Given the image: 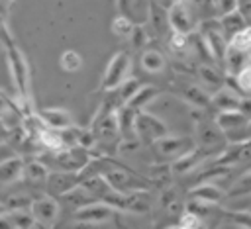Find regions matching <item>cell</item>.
Segmentation results:
<instances>
[{
    "mask_svg": "<svg viewBox=\"0 0 251 229\" xmlns=\"http://www.w3.org/2000/svg\"><path fill=\"white\" fill-rule=\"evenodd\" d=\"M247 117H251V96H247V98H243L241 100V108H239Z\"/></svg>",
    "mask_w": 251,
    "mask_h": 229,
    "instance_id": "40",
    "label": "cell"
},
{
    "mask_svg": "<svg viewBox=\"0 0 251 229\" xmlns=\"http://www.w3.org/2000/svg\"><path fill=\"white\" fill-rule=\"evenodd\" d=\"M212 4L216 8L218 18L224 16V14H229V12L237 10V0H212Z\"/></svg>",
    "mask_w": 251,
    "mask_h": 229,
    "instance_id": "35",
    "label": "cell"
},
{
    "mask_svg": "<svg viewBox=\"0 0 251 229\" xmlns=\"http://www.w3.org/2000/svg\"><path fill=\"white\" fill-rule=\"evenodd\" d=\"M139 61H141V67L147 72H161L165 69V57L157 49H145L141 53V59Z\"/></svg>",
    "mask_w": 251,
    "mask_h": 229,
    "instance_id": "23",
    "label": "cell"
},
{
    "mask_svg": "<svg viewBox=\"0 0 251 229\" xmlns=\"http://www.w3.org/2000/svg\"><path fill=\"white\" fill-rule=\"evenodd\" d=\"M169 25L173 31H182V33H192L194 22L190 18V12L186 4H173L169 8Z\"/></svg>",
    "mask_w": 251,
    "mask_h": 229,
    "instance_id": "12",
    "label": "cell"
},
{
    "mask_svg": "<svg viewBox=\"0 0 251 229\" xmlns=\"http://www.w3.org/2000/svg\"><path fill=\"white\" fill-rule=\"evenodd\" d=\"M157 94H159V90H157L155 86H141V88L133 94V98H131L129 102H126V104H129V106L135 108V110H145V106L151 104V102L157 98Z\"/></svg>",
    "mask_w": 251,
    "mask_h": 229,
    "instance_id": "26",
    "label": "cell"
},
{
    "mask_svg": "<svg viewBox=\"0 0 251 229\" xmlns=\"http://www.w3.org/2000/svg\"><path fill=\"white\" fill-rule=\"evenodd\" d=\"M251 194V166L229 186V190L226 192V200L227 198H239V196H249Z\"/></svg>",
    "mask_w": 251,
    "mask_h": 229,
    "instance_id": "25",
    "label": "cell"
},
{
    "mask_svg": "<svg viewBox=\"0 0 251 229\" xmlns=\"http://www.w3.org/2000/svg\"><path fill=\"white\" fill-rule=\"evenodd\" d=\"M4 2H6L8 6H12V2H14V0H4Z\"/></svg>",
    "mask_w": 251,
    "mask_h": 229,
    "instance_id": "45",
    "label": "cell"
},
{
    "mask_svg": "<svg viewBox=\"0 0 251 229\" xmlns=\"http://www.w3.org/2000/svg\"><path fill=\"white\" fill-rule=\"evenodd\" d=\"M6 211H8V207H6V204H0V215H2V213H6Z\"/></svg>",
    "mask_w": 251,
    "mask_h": 229,
    "instance_id": "43",
    "label": "cell"
},
{
    "mask_svg": "<svg viewBox=\"0 0 251 229\" xmlns=\"http://www.w3.org/2000/svg\"><path fill=\"white\" fill-rule=\"evenodd\" d=\"M198 74H200V80H202L206 86H210L214 92L224 86V74L220 72V69H218L216 65L202 63L200 69H198Z\"/></svg>",
    "mask_w": 251,
    "mask_h": 229,
    "instance_id": "21",
    "label": "cell"
},
{
    "mask_svg": "<svg viewBox=\"0 0 251 229\" xmlns=\"http://www.w3.org/2000/svg\"><path fill=\"white\" fill-rule=\"evenodd\" d=\"M8 217L12 221V227L16 229H29L37 225V219L31 209H8Z\"/></svg>",
    "mask_w": 251,
    "mask_h": 229,
    "instance_id": "24",
    "label": "cell"
},
{
    "mask_svg": "<svg viewBox=\"0 0 251 229\" xmlns=\"http://www.w3.org/2000/svg\"><path fill=\"white\" fill-rule=\"evenodd\" d=\"M155 2H157V4H161V6H163V8H167V10L175 4V0H155Z\"/></svg>",
    "mask_w": 251,
    "mask_h": 229,
    "instance_id": "42",
    "label": "cell"
},
{
    "mask_svg": "<svg viewBox=\"0 0 251 229\" xmlns=\"http://www.w3.org/2000/svg\"><path fill=\"white\" fill-rule=\"evenodd\" d=\"M133 29H135V23H133V20H131L129 16H126V14L116 16L114 22H112V33H114L116 37H129V35L133 33Z\"/></svg>",
    "mask_w": 251,
    "mask_h": 229,
    "instance_id": "27",
    "label": "cell"
},
{
    "mask_svg": "<svg viewBox=\"0 0 251 229\" xmlns=\"http://www.w3.org/2000/svg\"><path fill=\"white\" fill-rule=\"evenodd\" d=\"M180 98L184 102H188L190 106H194L196 110H206V108L212 106V94H208L198 84H186V86H182Z\"/></svg>",
    "mask_w": 251,
    "mask_h": 229,
    "instance_id": "14",
    "label": "cell"
},
{
    "mask_svg": "<svg viewBox=\"0 0 251 229\" xmlns=\"http://www.w3.org/2000/svg\"><path fill=\"white\" fill-rule=\"evenodd\" d=\"M6 63H8L10 78H12V84H14L16 100H18L20 108L24 110V114H29V106H31V70H29V65H27L24 53L16 47V43L6 47Z\"/></svg>",
    "mask_w": 251,
    "mask_h": 229,
    "instance_id": "1",
    "label": "cell"
},
{
    "mask_svg": "<svg viewBox=\"0 0 251 229\" xmlns=\"http://www.w3.org/2000/svg\"><path fill=\"white\" fill-rule=\"evenodd\" d=\"M8 8H10V6H8L4 0H0V16H2V18H8Z\"/></svg>",
    "mask_w": 251,
    "mask_h": 229,
    "instance_id": "41",
    "label": "cell"
},
{
    "mask_svg": "<svg viewBox=\"0 0 251 229\" xmlns=\"http://www.w3.org/2000/svg\"><path fill=\"white\" fill-rule=\"evenodd\" d=\"M129 37H131V41H133V47H137V49L147 41V33H145L139 25H135V29H133V33H131Z\"/></svg>",
    "mask_w": 251,
    "mask_h": 229,
    "instance_id": "38",
    "label": "cell"
},
{
    "mask_svg": "<svg viewBox=\"0 0 251 229\" xmlns=\"http://www.w3.org/2000/svg\"><path fill=\"white\" fill-rule=\"evenodd\" d=\"M39 115L43 117V121L49 127H55V129H67V127L75 125L71 112H67L63 108H45L39 112Z\"/></svg>",
    "mask_w": 251,
    "mask_h": 229,
    "instance_id": "17",
    "label": "cell"
},
{
    "mask_svg": "<svg viewBox=\"0 0 251 229\" xmlns=\"http://www.w3.org/2000/svg\"><path fill=\"white\" fill-rule=\"evenodd\" d=\"M135 131H137V139H143L147 143H155L157 139L169 135V127L163 119H159L157 115L139 110L137 119H135Z\"/></svg>",
    "mask_w": 251,
    "mask_h": 229,
    "instance_id": "5",
    "label": "cell"
},
{
    "mask_svg": "<svg viewBox=\"0 0 251 229\" xmlns=\"http://www.w3.org/2000/svg\"><path fill=\"white\" fill-rule=\"evenodd\" d=\"M47 157L51 160V168L69 170V172H80L92 160L90 151L78 145H69L59 151H47Z\"/></svg>",
    "mask_w": 251,
    "mask_h": 229,
    "instance_id": "2",
    "label": "cell"
},
{
    "mask_svg": "<svg viewBox=\"0 0 251 229\" xmlns=\"http://www.w3.org/2000/svg\"><path fill=\"white\" fill-rule=\"evenodd\" d=\"M175 2H176V4H188L190 0H175Z\"/></svg>",
    "mask_w": 251,
    "mask_h": 229,
    "instance_id": "44",
    "label": "cell"
},
{
    "mask_svg": "<svg viewBox=\"0 0 251 229\" xmlns=\"http://www.w3.org/2000/svg\"><path fill=\"white\" fill-rule=\"evenodd\" d=\"M59 65H61V69L67 70V72H76V70H80V67H82V57H80L75 49H67V51H63V55L59 57Z\"/></svg>",
    "mask_w": 251,
    "mask_h": 229,
    "instance_id": "28",
    "label": "cell"
},
{
    "mask_svg": "<svg viewBox=\"0 0 251 229\" xmlns=\"http://www.w3.org/2000/svg\"><path fill=\"white\" fill-rule=\"evenodd\" d=\"M214 119H216V123L224 129V133L227 135V133L239 129L241 125H245L249 117H247L241 110H227V112H218V115H216Z\"/></svg>",
    "mask_w": 251,
    "mask_h": 229,
    "instance_id": "18",
    "label": "cell"
},
{
    "mask_svg": "<svg viewBox=\"0 0 251 229\" xmlns=\"http://www.w3.org/2000/svg\"><path fill=\"white\" fill-rule=\"evenodd\" d=\"M153 147H155V151L159 153V157L175 160V159L182 157L184 153L192 151V149L196 147V141H194V139H190V137H176V135H165V137L157 139V141L153 143Z\"/></svg>",
    "mask_w": 251,
    "mask_h": 229,
    "instance_id": "7",
    "label": "cell"
},
{
    "mask_svg": "<svg viewBox=\"0 0 251 229\" xmlns=\"http://www.w3.org/2000/svg\"><path fill=\"white\" fill-rule=\"evenodd\" d=\"M229 45L235 49H241V51H249L251 49V23H247L243 29H239L229 39Z\"/></svg>",
    "mask_w": 251,
    "mask_h": 229,
    "instance_id": "30",
    "label": "cell"
},
{
    "mask_svg": "<svg viewBox=\"0 0 251 229\" xmlns=\"http://www.w3.org/2000/svg\"><path fill=\"white\" fill-rule=\"evenodd\" d=\"M241 92L233 86H222L212 94V106L218 112H227V110H239L241 108Z\"/></svg>",
    "mask_w": 251,
    "mask_h": 229,
    "instance_id": "10",
    "label": "cell"
},
{
    "mask_svg": "<svg viewBox=\"0 0 251 229\" xmlns=\"http://www.w3.org/2000/svg\"><path fill=\"white\" fill-rule=\"evenodd\" d=\"M218 20H220L222 31H224V35H226L227 39H231L239 29H243V27L247 25V20H245V16H243L239 10H233V12H229V14H224V16H220Z\"/></svg>",
    "mask_w": 251,
    "mask_h": 229,
    "instance_id": "19",
    "label": "cell"
},
{
    "mask_svg": "<svg viewBox=\"0 0 251 229\" xmlns=\"http://www.w3.org/2000/svg\"><path fill=\"white\" fill-rule=\"evenodd\" d=\"M233 82H235V88L241 92V94H249L251 92V65H247L239 74L231 76Z\"/></svg>",
    "mask_w": 251,
    "mask_h": 229,
    "instance_id": "32",
    "label": "cell"
},
{
    "mask_svg": "<svg viewBox=\"0 0 251 229\" xmlns=\"http://www.w3.org/2000/svg\"><path fill=\"white\" fill-rule=\"evenodd\" d=\"M29 209L35 215L37 223L39 225H45V227L53 225L55 219H57V215H59V204H57V200L53 196H39V198H35L31 202V207Z\"/></svg>",
    "mask_w": 251,
    "mask_h": 229,
    "instance_id": "8",
    "label": "cell"
},
{
    "mask_svg": "<svg viewBox=\"0 0 251 229\" xmlns=\"http://www.w3.org/2000/svg\"><path fill=\"white\" fill-rule=\"evenodd\" d=\"M82 176L80 172H69V170H53L47 178V188L53 196H63L76 184H80Z\"/></svg>",
    "mask_w": 251,
    "mask_h": 229,
    "instance_id": "9",
    "label": "cell"
},
{
    "mask_svg": "<svg viewBox=\"0 0 251 229\" xmlns=\"http://www.w3.org/2000/svg\"><path fill=\"white\" fill-rule=\"evenodd\" d=\"M249 65H251V49H249Z\"/></svg>",
    "mask_w": 251,
    "mask_h": 229,
    "instance_id": "46",
    "label": "cell"
},
{
    "mask_svg": "<svg viewBox=\"0 0 251 229\" xmlns=\"http://www.w3.org/2000/svg\"><path fill=\"white\" fill-rule=\"evenodd\" d=\"M190 198H196V200H202V202H208V204L218 206L220 202L226 200V192H222L216 184L204 180V182H198V184L190 190Z\"/></svg>",
    "mask_w": 251,
    "mask_h": 229,
    "instance_id": "15",
    "label": "cell"
},
{
    "mask_svg": "<svg viewBox=\"0 0 251 229\" xmlns=\"http://www.w3.org/2000/svg\"><path fill=\"white\" fill-rule=\"evenodd\" d=\"M227 209L231 211H251V194L249 196H239V198H227Z\"/></svg>",
    "mask_w": 251,
    "mask_h": 229,
    "instance_id": "33",
    "label": "cell"
},
{
    "mask_svg": "<svg viewBox=\"0 0 251 229\" xmlns=\"http://www.w3.org/2000/svg\"><path fill=\"white\" fill-rule=\"evenodd\" d=\"M137 114H139V110L131 108L129 104H122V106L116 110L122 139L129 141V139H135V137H137V131H135V119H137Z\"/></svg>",
    "mask_w": 251,
    "mask_h": 229,
    "instance_id": "11",
    "label": "cell"
},
{
    "mask_svg": "<svg viewBox=\"0 0 251 229\" xmlns=\"http://www.w3.org/2000/svg\"><path fill=\"white\" fill-rule=\"evenodd\" d=\"M31 198H27V196H12V198H8V202H6V207L8 209H29L31 207Z\"/></svg>",
    "mask_w": 251,
    "mask_h": 229,
    "instance_id": "34",
    "label": "cell"
},
{
    "mask_svg": "<svg viewBox=\"0 0 251 229\" xmlns=\"http://www.w3.org/2000/svg\"><path fill=\"white\" fill-rule=\"evenodd\" d=\"M141 86H143V84H141L137 78H129V76H127V78H126L118 88L108 90V92H110V94H112L120 104H126V102H129V100L133 98V94H135Z\"/></svg>",
    "mask_w": 251,
    "mask_h": 229,
    "instance_id": "22",
    "label": "cell"
},
{
    "mask_svg": "<svg viewBox=\"0 0 251 229\" xmlns=\"http://www.w3.org/2000/svg\"><path fill=\"white\" fill-rule=\"evenodd\" d=\"M227 217H231L237 225L251 229V211H231V209H227Z\"/></svg>",
    "mask_w": 251,
    "mask_h": 229,
    "instance_id": "36",
    "label": "cell"
},
{
    "mask_svg": "<svg viewBox=\"0 0 251 229\" xmlns=\"http://www.w3.org/2000/svg\"><path fill=\"white\" fill-rule=\"evenodd\" d=\"M190 33H182V31H173L169 37V49L173 53H186L190 47Z\"/></svg>",
    "mask_w": 251,
    "mask_h": 229,
    "instance_id": "29",
    "label": "cell"
},
{
    "mask_svg": "<svg viewBox=\"0 0 251 229\" xmlns=\"http://www.w3.org/2000/svg\"><path fill=\"white\" fill-rule=\"evenodd\" d=\"M24 178L31 184H47L49 178V166L41 160L35 159L31 162H25V170H24Z\"/></svg>",
    "mask_w": 251,
    "mask_h": 229,
    "instance_id": "20",
    "label": "cell"
},
{
    "mask_svg": "<svg viewBox=\"0 0 251 229\" xmlns=\"http://www.w3.org/2000/svg\"><path fill=\"white\" fill-rule=\"evenodd\" d=\"M0 45H4V47L14 45L10 27H8V23H6V18H2V16H0Z\"/></svg>",
    "mask_w": 251,
    "mask_h": 229,
    "instance_id": "37",
    "label": "cell"
},
{
    "mask_svg": "<svg viewBox=\"0 0 251 229\" xmlns=\"http://www.w3.org/2000/svg\"><path fill=\"white\" fill-rule=\"evenodd\" d=\"M12 131H14V127H10V125L0 117V141H8L10 135H12Z\"/></svg>",
    "mask_w": 251,
    "mask_h": 229,
    "instance_id": "39",
    "label": "cell"
},
{
    "mask_svg": "<svg viewBox=\"0 0 251 229\" xmlns=\"http://www.w3.org/2000/svg\"><path fill=\"white\" fill-rule=\"evenodd\" d=\"M129 69H131V57H129L126 51L114 53V57L108 61L106 70H104V74H102V84H100V88L106 90V92L118 88V86L127 78Z\"/></svg>",
    "mask_w": 251,
    "mask_h": 229,
    "instance_id": "4",
    "label": "cell"
},
{
    "mask_svg": "<svg viewBox=\"0 0 251 229\" xmlns=\"http://www.w3.org/2000/svg\"><path fill=\"white\" fill-rule=\"evenodd\" d=\"M114 206H110L108 202L104 200H96V202H90L82 207H78L75 211V221L78 223H86V225H100V223H106L114 217Z\"/></svg>",
    "mask_w": 251,
    "mask_h": 229,
    "instance_id": "6",
    "label": "cell"
},
{
    "mask_svg": "<svg viewBox=\"0 0 251 229\" xmlns=\"http://www.w3.org/2000/svg\"><path fill=\"white\" fill-rule=\"evenodd\" d=\"M104 202H108L110 206H114L116 209L120 211H127V213H147L153 206V196L149 194V188L147 190H135V192H127V194H122V192H116L112 190Z\"/></svg>",
    "mask_w": 251,
    "mask_h": 229,
    "instance_id": "3",
    "label": "cell"
},
{
    "mask_svg": "<svg viewBox=\"0 0 251 229\" xmlns=\"http://www.w3.org/2000/svg\"><path fill=\"white\" fill-rule=\"evenodd\" d=\"M176 227H180V229H198V227H202V217L198 213L190 211V209H184L178 217Z\"/></svg>",
    "mask_w": 251,
    "mask_h": 229,
    "instance_id": "31",
    "label": "cell"
},
{
    "mask_svg": "<svg viewBox=\"0 0 251 229\" xmlns=\"http://www.w3.org/2000/svg\"><path fill=\"white\" fill-rule=\"evenodd\" d=\"M247 65H249V51H241V49H235V47L227 45L226 59H224L226 72H227L229 76H235V74H239Z\"/></svg>",
    "mask_w": 251,
    "mask_h": 229,
    "instance_id": "16",
    "label": "cell"
},
{
    "mask_svg": "<svg viewBox=\"0 0 251 229\" xmlns=\"http://www.w3.org/2000/svg\"><path fill=\"white\" fill-rule=\"evenodd\" d=\"M25 162L22 157H8L0 162V184H14L24 178Z\"/></svg>",
    "mask_w": 251,
    "mask_h": 229,
    "instance_id": "13",
    "label": "cell"
}]
</instances>
